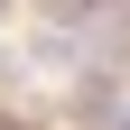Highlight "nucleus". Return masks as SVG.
<instances>
[{
    "instance_id": "nucleus-1",
    "label": "nucleus",
    "mask_w": 130,
    "mask_h": 130,
    "mask_svg": "<svg viewBox=\"0 0 130 130\" xmlns=\"http://www.w3.org/2000/svg\"><path fill=\"white\" fill-rule=\"evenodd\" d=\"M93 130H130V102H121V111H93Z\"/></svg>"
},
{
    "instance_id": "nucleus-2",
    "label": "nucleus",
    "mask_w": 130,
    "mask_h": 130,
    "mask_svg": "<svg viewBox=\"0 0 130 130\" xmlns=\"http://www.w3.org/2000/svg\"><path fill=\"white\" fill-rule=\"evenodd\" d=\"M121 93H130V65H121Z\"/></svg>"
}]
</instances>
